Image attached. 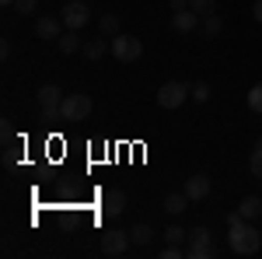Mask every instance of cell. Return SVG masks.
<instances>
[{"label":"cell","mask_w":262,"mask_h":259,"mask_svg":"<svg viewBox=\"0 0 262 259\" xmlns=\"http://www.w3.org/2000/svg\"><path fill=\"white\" fill-rule=\"evenodd\" d=\"M161 256H164V259H179V256H185V249H182V245H168Z\"/></svg>","instance_id":"obj_26"},{"label":"cell","mask_w":262,"mask_h":259,"mask_svg":"<svg viewBox=\"0 0 262 259\" xmlns=\"http://www.w3.org/2000/svg\"><path fill=\"white\" fill-rule=\"evenodd\" d=\"M98 210L105 217H119L122 210H126V193L122 189H108V193H101L98 196Z\"/></svg>","instance_id":"obj_8"},{"label":"cell","mask_w":262,"mask_h":259,"mask_svg":"<svg viewBox=\"0 0 262 259\" xmlns=\"http://www.w3.org/2000/svg\"><path fill=\"white\" fill-rule=\"evenodd\" d=\"M210 95H213V88H210V84H206V81H196V84H192V88H189V98L192 102H210Z\"/></svg>","instance_id":"obj_20"},{"label":"cell","mask_w":262,"mask_h":259,"mask_svg":"<svg viewBox=\"0 0 262 259\" xmlns=\"http://www.w3.org/2000/svg\"><path fill=\"white\" fill-rule=\"evenodd\" d=\"M200 32L206 35V39H217L224 32V21H221V14H206V18H200Z\"/></svg>","instance_id":"obj_16"},{"label":"cell","mask_w":262,"mask_h":259,"mask_svg":"<svg viewBox=\"0 0 262 259\" xmlns=\"http://www.w3.org/2000/svg\"><path fill=\"white\" fill-rule=\"evenodd\" d=\"M252 14H255V21L262 25V0H255V7H252Z\"/></svg>","instance_id":"obj_28"},{"label":"cell","mask_w":262,"mask_h":259,"mask_svg":"<svg viewBox=\"0 0 262 259\" xmlns=\"http://www.w3.org/2000/svg\"><path fill=\"white\" fill-rule=\"evenodd\" d=\"M185 256H189V259H213V256H217L210 228H192V231H189V242H185Z\"/></svg>","instance_id":"obj_2"},{"label":"cell","mask_w":262,"mask_h":259,"mask_svg":"<svg viewBox=\"0 0 262 259\" xmlns=\"http://www.w3.org/2000/svg\"><path fill=\"white\" fill-rule=\"evenodd\" d=\"M245 102H248L252 112H259V116H262V81H259V84H252V91L245 95Z\"/></svg>","instance_id":"obj_23"},{"label":"cell","mask_w":262,"mask_h":259,"mask_svg":"<svg viewBox=\"0 0 262 259\" xmlns=\"http://www.w3.org/2000/svg\"><path fill=\"white\" fill-rule=\"evenodd\" d=\"M238 210H242V217H245V221L262 217V196H245L242 203H238Z\"/></svg>","instance_id":"obj_15"},{"label":"cell","mask_w":262,"mask_h":259,"mask_svg":"<svg viewBox=\"0 0 262 259\" xmlns=\"http://www.w3.org/2000/svg\"><path fill=\"white\" fill-rule=\"evenodd\" d=\"M161 238L168 242V245H185V242H189V231H185L182 224H168L161 231Z\"/></svg>","instance_id":"obj_18"},{"label":"cell","mask_w":262,"mask_h":259,"mask_svg":"<svg viewBox=\"0 0 262 259\" xmlns=\"http://www.w3.org/2000/svg\"><path fill=\"white\" fill-rule=\"evenodd\" d=\"M171 28L179 35H192V32H200V14L196 11H171Z\"/></svg>","instance_id":"obj_11"},{"label":"cell","mask_w":262,"mask_h":259,"mask_svg":"<svg viewBox=\"0 0 262 259\" xmlns=\"http://www.w3.org/2000/svg\"><path fill=\"white\" fill-rule=\"evenodd\" d=\"M63 25H67V28H74V32H81L84 25H88V21H91V7H88V4H84V0H70V4H67V7H63Z\"/></svg>","instance_id":"obj_7"},{"label":"cell","mask_w":262,"mask_h":259,"mask_svg":"<svg viewBox=\"0 0 262 259\" xmlns=\"http://www.w3.org/2000/svg\"><path fill=\"white\" fill-rule=\"evenodd\" d=\"M189 11H196L200 18H206V14H217V0H189Z\"/></svg>","instance_id":"obj_21"},{"label":"cell","mask_w":262,"mask_h":259,"mask_svg":"<svg viewBox=\"0 0 262 259\" xmlns=\"http://www.w3.org/2000/svg\"><path fill=\"white\" fill-rule=\"evenodd\" d=\"M182 193H185L189 200H206V196H210V175H203V172H200V175H189Z\"/></svg>","instance_id":"obj_12"},{"label":"cell","mask_w":262,"mask_h":259,"mask_svg":"<svg viewBox=\"0 0 262 259\" xmlns=\"http://www.w3.org/2000/svg\"><path fill=\"white\" fill-rule=\"evenodd\" d=\"M105 53H112V39H108V35H101V39L84 42V56H88V60H101Z\"/></svg>","instance_id":"obj_14"},{"label":"cell","mask_w":262,"mask_h":259,"mask_svg":"<svg viewBox=\"0 0 262 259\" xmlns=\"http://www.w3.org/2000/svg\"><path fill=\"white\" fill-rule=\"evenodd\" d=\"M164 210H168V214H171V217H179L182 210H185V207H189V196H185V193H168V196H164V203H161Z\"/></svg>","instance_id":"obj_17"},{"label":"cell","mask_w":262,"mask_h":259,"mask_svg":"<svg viewBox=\"0 0 262 259\" xmlns=\"http://www.w3.org/2000/svg\"><path fill=\"white\" fill-rule=\"evenodd\" d=\"M98 28H101V35H119V18L116 14H101V21H98Z\"/></svg>","instance_id":"obj_22"},{"label":"cell","mask_w":262,"mask_h":259,"mask_svg":"<svg viewBox=\"0 0 262 259\" xmlns=\"http://www.w3.org/2000/svg\"><path fill=\"white\" fill-rule=\"evenodd\" d=\"M63 28H67V25H63V18H49V14L35 21V35H39V39H46V42H60Z\"/></svg>","instance_id":"obj_10"},{"label":"cell","mask_w":262,"mask_h":259,"mask_svg":"<svg viewBox=\"0 0 262 259\" xmlns=\"http://www.w3.org/2000/svg\"><path fill=\"white\" fill-rule=\"evenodd\" d=\"M0 4H4V7H14V0H0Z\"/></svg>","instance_id":"obj_29"},{"label":"cell","mask_w":262,"mask_h":259,"mask_svg":"<svg viewBox=\"0 0 262 259\" xmlns=\"http://www.w3.org/2000/svg\"><path fill=\"white\" fill-rule=\"evenodd\" d=\"M35 7H39V0H14V11H18L21 18L25 14H35Z\"/></svg>","instance_id":"obj_24"},{"label":"cell","mask_w":262,"mask_h":259,"mask_svg":"<svg viewBox=\"0 0 262 259\" xmlns=\"http://www.w3.org/2000/svg\"><path fill=\"white\" fill-rule=\"evenodd\" d=\"M227 245H231V252H238V256H255L259 245H262V231L242 221V224L227 228Z\"/></svg>","instance_id":"obj_1"},{"label":"cell","mask_w":262,"mask_h":259,"mask_svg":"<svg viewBox=\"0 0 262 259\" xmlns=\"http://www.w3.org/2000/svg\"><path fill=\"white\" fill-rule=\"evenodd\" d=\"M248 168H252V175L262 179V151H252V161H248Z\"/></svg>","instance_id":"obj_25"},{"label":"cell","mask_w":262,"mask_h":259,"mask_svg":"<svg viewBox=\"0 0 262 259\" xmlns=\"http://www.w3.org/2000/svg\"><path fill=\"white\" fill-rule=\"evenodd\" d=\"M129 238H133V245H150V238H154V228H150V224H133Z\"/></svg>","instance_id":"obj_19"},{"label":"cell","mask_w":262,"mask_h":259,"mask_svg":"<svg viewBox=\"0 0 262 259\" xmlns=\"http://www.w3.org/2000/svg\"><path fill=\"white\" fill-rule=\"evenodd\" d=\"M56 46H60V53H67V56H74V53H84V39L77 35V32H74V28H67V32L60 35V42H56Z\"/></svg>","instance_id":"obj_13"},{"label":"cell","mask_w":262,"mask_h":259,"mask_svg":"<svg viewBox=\"0 0 262 259\" xmlns=\"http://www.w3.org/2000/svg\"><path fill=\"white\" fill-rule=\"evenodd\" d=\"M129 231H105L101 235V252L105 256H122L126 249H129Z\"/></svg>","instance_id":"obj_9"},{"label":"cell","mask_w":262,"mask_h":259,"mask_svg":"<svg viewBox=\"0 0 262 259\" xmlns=\"http://www.w3.org/2000/svg\"><path fill=\"white\" fill-rule=\"evenodd\" d=\"M39 105H42V119L46 123H63V91L56 88V84H42L39 88Z\"/></svg>","instance_id":"obj_4"},{"label":"cell","mask_w":262,"mask_h":259,"mask_svg":"<svg viewBox=\"0 0 262 259\" xmlns=\"http://www.w3.org/2000/svg\"><path fill=\"white\" fill-rule=\"evenodd\" d=\"M185 98H189V88L182 81H168V84H161V91H158V105L161 109H182Z\"/></svg>","instance_id":"obj_6"},{"label":"cell","mask_w":262,"mask_h":259,"mask_svg":"<svg viewBox=\"0 0 262 259\" xmlns=\"http://www.w3.org/2000/svg\"><path fill=\"white\" fill-rule=\"evenodd\" d=\"M112 56L119 63H137L143 56V42L137 35H112Z\"/></svg>","instance_id":"obj_5"},{"label":"cell","mask_w":262,"mask_h":259,"mask_svg":"<svg viewBox=\"0 0 262 259\" xmlns=\"http://www.w3.org/2000/svg\"><path fill=\"white\" fill-rule=\"evenodd\" d=\"M171 11H189V0H171Z\"/></svg>","instance_id":"obj_27"},{"label":"cell","mask_w":262,"mask_h":259,"mask_svg":"<svg viewBox=\"0 0 262 259\" xmlns=\"http://www.w3.org/2000/svg\"><path fill=\"white\" fill-rule=\"evenodd\" d=\"M91 109H95V102H91V95H63V105H60V112H63V123H84L88 116H91Z\"/></svg>","instance_id":"obj_3"}]
</instances>
